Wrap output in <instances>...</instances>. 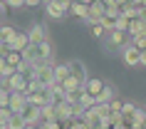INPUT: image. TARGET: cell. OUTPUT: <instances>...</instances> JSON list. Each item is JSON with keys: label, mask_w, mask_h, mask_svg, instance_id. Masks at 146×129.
<instances>
[{"label": "cell", "mask_w": 146, "mask_h": 129, "mask_svg": "<svg viewBox=\"0 0 146 129\" xmlns=\"http://www.w3.org/2000/svg\"><path fill=\"white\" fill-rule=\"evenodd\" d=\"M0 42H3V35H0Z\"/></svg>", "instance_id": "7bdbcfd3"}, {"label": "cell", "mask_w": 146, "mask_h": 129, "mask_svg": "<svg viewBox=\"0 0 146 129\" xmlns=\"http://www.w3.org/2000/svg\"><path fill=\"white\" fill-rule=\"evenodd\" d=\"M111 99H114V84H104V90L97 94V102L99 104H109Z\"/></svg>", "instance_id": "2e32d148"}, {"label": "cell", "mask_w": 146, "mask_h": 129, "mask_svg": "<svg viewBox=\"0 0 146 129\" xmlns=\"http://www.w3.org/2000/svg\"><path fill=\"white\" fill-rule=\"evenodd\" d=\"M37 82L42 87H52L57 80H54V65L52 62H45V65H40L37 67Z\"/></svg>", "instance_id": "5b68a950"}, {"label": "cell", "mask_w": 146, "mask_h": 129, "mask_svg": "<svg viewBox=\"0 0 146 129\" xmlns=\"http://www.w3.org/2000/svg\"><path fill=\"white\" fill-rule=\"evenodd\" d=\"M134 5H146V0H131Z\"/></svg>", "instance_id": "74e56055"}, {"label": "cell", "mask_w": 146, "mask_h": 129, "mask_svg": "<svg viewBox=\"0 0 146 129\" xmlns=\"http://www.w3.org/2000/svg\"><path fill=\"white\" fill-rule=\"evenodd\" d=\"M5 62H8V65H13V67L17 70V67L25 62V57H23V52H20V50H10V52L5 55Z\"/></svg>", "instance_id": "ac0fdd59"}, {"label": "cell", "mask_w": 146, "mask_h": 129, "mask_svg": "<svg viewBox=\"0 0 146 129\" xmlns=\"http://www.w3.org/2000/svg\"><path fill=\"white\" fill-rule=\"evenodd\" d=\"M0 13H3V8H0Z\"/></svg>", "instance_id": "ee69618b"}, {"label": "cell", "mask_w": 146, "mask_h": 129, "mask_svg": "<svg viewBox=\"0 0 146 129\" xmlns=\"http://www.w3.org/2000/svg\"><path fill=\"white\" fill-rule=\"evenodd\" d=\"M45 10H47V15L52 17V20H62V17L69 13L60 0H47V3H45Z\"/></svg>", "instance_id": "52a82bcc"}, {"label": "cell", "mask_w": 146, "mask_h": 129, "mask_svg": "<svg viewBox=\"0 0 146 129\" xmlns=\"http://www.w3.org/2000/svg\"><path fill=\"white\" fill-rule=\"evenodd\" d=\"M10 94H13V92H10L8 87H0V107H8L10 104Z\"/></svg>", "instance_id": "f1b7e54d"}, {"label": "cell", "mask_w": 146, "mask_h": 129, "mask_svg": "<svg viewBox=\"0 0 146 129\" xmlns=\"http://www.w3.org/2000/svg\"><path fill=\"white\" fill-rule=\"evenodd\" d=\"M84 90L92 92L94 97H97V94L104 90V82H102V80H97V77H89V80H87V84H84Z\"/></svg>", "instance_id": "44dd1931"}, {"label": "cell", "mask_w": 146, "mask_h": 129, "mask_svg": "<svg viewBox=\"0 0 146 129\" xmlns=\"http://www.w3.org/2000/svg\"><path fill=\"white\" fill-rule=\"evenodd\" d=\"M144 109H146V107H144Z\"/></svg>", "instance_id": "f6af8a7d"}, {"label": "cell", "mask_w": 146, "mask_h": 129, "mask_svg": "<svg viewBox=\"0 0 146 129\" xmlns=\"http://www.w3.org/2000/svg\"><path fill=\"white\" fill-rule=\"evenodd\" d=\"M141 65H144V67H146V50H144V52H141Z\"/></svg>", "instance_id": "8d00e7d4"}, {"label": "cell", "mask_w": 146, "mask_h": 129, "mask_svg": "<svg viewBox=\"0 0 146 129\" xmlns=\"http://www.w3.org/2000/svg\"><path fill=\"white\" fill-rule=\"evenodd\" d=\"M64 129H89V124H87L84 119H79V117H72V119L67 122V127Z\"/></svg>", "instance_id": "d4e9b609"}, {"label": "cell", "mask_w": 146, "mask_h": 129, "mask_svg": "<svg viewBox=\"0 0 146 129\" xmlns=\"http://www.w3.org/2000/svg\"><path fill=\"white\" fill-rule=\"evenodd\" d=\"M32 129H47V127H45V122H42V127H40V124H37V127H32Z\"/></svg>", "instance_id": "60d3db41"}, {"label": "cell", "mask_w": 146, "mask_h": 129, "mask_svg": "<svg viewBox=\"0 0 146 129\" xmlns=\"http://www.w3.org/2000/svg\"><path fill=\"white\" fill-rule=\"evenodd\" d=\"M82 3H87V5H89V3H94V0H82Z\"/></svg>", "instance_id": "b9f144b4"}, {"label": "cell", "mask_w": 146, "mask_h": 129, "mask_svg": "<svg viewBox=\"0 0 146 129\" xmlns=\"http://www.w3.org/2000/svg\"><path fill=\"white\" fill-rule=\"evenodd\" d=\"M52 55H54L52 42L45 40V42H30V47L23 52V57H25V62L40 67V65H45V62H52Z\"/></svg>", "instance_id": "6da1fadb"}, {"label": "cell", "mask_w": 146, "mask_h": 129, "mask_svg": "<svg viewBox=\"0 0 146 129\" xmlns=\"http://www.w3.org/2000/svg\"><path fill=\"white\" fill-rule=\"evenodd\" d=\"M3 67H5V57H0V72H3Z\"/></svg>", "instance_id": "f35d334b"}, {"label": "cell", "mask_w": 146, "mask_h": 129, "mask_svg": "<svg viewBox=\"0 0 146 129\" xmlns=\"http://www.w3.org/2000/svg\"><path fill=\"white\" fill-rule=\"evenodd\" d=\"M141 52H144V50H139L134 42H129V45H124V47H121V57H124V62H126L129 67H136V65H141Z\"/></svg>", "instance_id": "277c9868"}, {"label": "cell", "mask_w": 146, "mask_h": 129, "mask_svg": "<svg viewBox=\"0 0 146 129\" xmlns=\"http://www.w3.org/2000/svg\"><path fill=\"white\" fill-rule=\"evenodd\" d=\"M57 117H60V122H69L74 117V107L67 104V102H60L57 104Z\"/></svg>", "instance_id": "5bb4252c"}, {"label": "cell", "mask_w": 146, "mask_h": 129, "mask_svg": "<svg viewBox=\"0 0 146 129\" xmlns=\"http://www.w3.org/2000/svg\"><path fill=\"white\" fill-rule=\"evenodd\" d=\"M134 45L139 50H146V35H134Z\"/></svg>", "instance_id": "1f68e13d"}, {"label": "cell", "mask_w": 146, "mask_h": 129, "mask_svg": "<svg viewBox=\"0 0 146 129\" xmlns=\"http://www.w3.org/2000/svg\"><path fill=\"white\" fill-rule=\"evenodd\" d=\"M69 75H72V72H69V62H60V65H54V80H57L60 84L64 82Z\"/></svg>", "instance_id": "9a60e30c"}, {"label": "cell", "mask_w": 146, "mask_h": 129, "mask_svg": "<svg viewBox=\"0 0 146 129\" xmlns=\"http://www.w3.org/2000/svg\"><path fill=\"white\" fill-rule=\"evenodd\" d=\"M0 3H5L8 8H23L25 5V0H0Z\"/></svg>", "instance_id": "d6a6232c"}, {"label": "cell", "mask_w": 146, "mask_h": 129, "mask_svg": "<svg viewBox=\"0 0 146 129\" xmlns=\"http://www.w3.org/2000/svg\"><path fill=\"white\" fill-rule=\"evenodd\" d=\"M62 87H64V92H77V90H82V87H84V82H82V80H77L74 75H69L67 80L62 82Z\"/></svg>", "instance_id": "e0dca14e"}, {"label": "cell", "mask_w": 146, "mask_h": 129, "mask_svg": "<svg viewBox=\"0 0 146 129\" xmlns=\"http://www.w3.org/2000/svg\"><path fill=\"white\" fill-rule=\"evenodd\" d=\"M0 87H8L10 92H27V77L15 72L13 77H0Z\"/></svg>", "instance_id": "3957f363"}, {"label": "cell", "mask_w": 146, "mask_h": 129, "mask_svg": "<svg viewBox=\"0 0 146 129\" xmlns=\"http://www.w3.org/2000/svg\"><path fill=\"white\" fill-rule=\"evenodd\" d=\"M121 112H124V117H131V114L136 112V104H134V102H124V104H121Z\"/></svg>", "instance_id": "f546056e"}, {"label": "cell", "mask_w": 146, "mask_h": 129, "mask_svg": "<svg viewBox=\"0 0 146 129\" xmlns=\"http://www.w3.org/2000/svg\"><path fill=\"white\" fill-rule=\"evenodd\" d=\"M104 15H107L104 0H94V3H89V15H87V23H89V25L102 23V17H104Z\"/></svg>", "instance_id": "8992f818"}, {"label": "cell", "mask_w": 146, "mask_h": 129, "mask_svg": "<svg viewBox=\"0 0 146 129\" xmlns=\"http://www.w3.org/2000/svg\"><path fill=\"white\" fill-rule=\"evenodd\" d=\"M69 13H72L74 17H79V20H87V15H89V5H87V3H82V0H72Z\"/></svg>", "instance_id": "7c38bea8"}, {"label": "cell", "mask_w": 146, "mask_h": 129, "mask_svg": "<svg viewBox=\"0 0 146 129\" xmlns=\"http://www.w3.org/2000/svg\"><path fill=\"white\" fill-rule=\"evenodd\" d=\"M10 117H13V109H10V107H0V127L3 129H8Z\"/></svg>", "instance_id": "cb8c5ba5"}, {"label": "cell", "mask_w": 146, "mask_h": 129, "mask_svg": "<svg viewBox=\"0 0 146 129\" xmlns=\"http://www.w3.org/2000/svg\"><path fill=\"white\" fill-rule=\"evenodd\" d=\"M129 23H131V17H126L121 13V15L116 17V30H124V32H129Z\"/></svg>", "instance_id": "4316f807"}, {"label": "cell", "mask_w": 146, "mask_h": 129, "mask_svg": "<svg viewBox=\"0 0 146 129\" xmlns=\"http://www.w3.org/2000/svg\"><path fill=\"white\" fill-rule=\"evenodd\" d=\"M0 35H3V42H13L15 35H17V30L10 27V25H3V27H0Z\"/></svg>", "instance_id": "603a6c76"}, {"label": "cell", "mask_w": 146, "mask_h": 129, "mask_svg": "<svg viewBox=\"0 0 146 129\" xmlns=\"http://www.w3.org/2000/svg\"><path fill=\"white\" fill-rule=\"evenodd\" d=\"M102 25H104V30H107V32L116 30V17H111V15H104V17H102Z\"/></svg>", "instance_id": "83f0119b"}, {"label": "cell", "mask_w": 146, "mask_h": 129, "mask_svg": "<svg viewBox=\"0 0 146 129\" xmlns=\"http://www.w3.org/2000/svg\"><path fill=\"white\" fill-rule=\"evenodd\" d=\"M60 117H57V104H45L42 107V122H57Z\"/></svg>", "instance_id": "d6986e66"}, {"label": "cell", "mask_w": 146, "mask_h": 129, "mask_svg": "<svg viewBox=\"0 0 146 129\" xmlns=\"http://www.w3.org/2000/svg\"><path fill=\"white\" fill-rule=\"evenodd\" d=\"M111 129H126V127H124V124H114Z\"/></svg>", "instance_id": "ab89813d"}, {"label": "cell", "mask_w": 146, "mask_h": 129, "mask_svg": "<svg viewBox=\"0 0 146 129\" xmlns=\"http://www.w3.org/2000/svg\"><path fill=\"white\" fill-rule=\"evenodd\" d=\"M82 90H84V87H82ZM82 90H77V92H67V94H64V102H67V104H79V99H82Z\"/></svg>", "instance_id": "484cf974"}, {"label": "cell", "mask_w": 146, "mask_h": 129, "mask_svg": "<svg viewBox=\"0 0 146 129\" xmlns=\"http://www.w3.org/2000/svg\"><path fill=\"white\" fill-rule=\"evenodd\" d=\"M45 3H47V0H45Z\"/></svg>", "instance_id": "7dc6e473"}, {"label": "cell", "mask_w": 146, "mask_h": 129, "mask_svg": "<svg viewBox=\"0 0 146 129\" xmlns=\"http://www.w3.org/2000/svg\"><path fill=\"white\" fill-rule=\"evenodd\" d=\"M10 50H13V47H10V42H0V57H5Z\"/></svg>", "instance_id": "836d02e7"}, {"label": "cell", "mask_w": 146, "mask_h": 129, "mask_svg": "<svg viewBox=\"0 0 146 129\" xmlns=\"http://www.w3.org/2000/svg\"><path fill=\"white\" fill-rule=\"evenodd\" d=\"M27 102L37 107H45V104H54V92L52 87H37V90L27 92Z\"/></svg>", "instance_id": "7a4b0ae2"}, {"label": "cell", "mask_w": 146, "mask_h": 129, "mask_svg": "<svg viewBox=\"0 0 146 129\" xmlns=\"http://www.w3.org/2000/svg\"><path fill=\"white\" fill-rule=\"evenodd\" d=\"M27 32H30V42H45L47 40V25L42 23H35Z\"/></svg>", "instance_id": "30bf717a"}, {"label": "cell", "mask_w": 146, "mask_h": 129, "mask_svg": "<svg viewBox=\"0 0 146 129\" xmlns=\"http://www.w3.org/2000/svg\"><path fill=\"white\" fill-rule=\"evenodd\" d=\"M0 129H3V127H0Z\"/></svg>", "instance_id": "bcb514c9"}, {"label": "cell", "mask_w": 146, "mask_h": 129, "mask_svg": "<svg viewBox=\"0 0 146 129\" xmlns=\"http://www.w3.org/2000/svg\"><path fill=\"white\" fill-rule=\"evenodd\" d=\"M25 127H27V122H25L23 112H13V117L8 122V129H25Z\"/></svg>", "instance_id": "ffe728a7"}, {"label": "cell", "mask_w": 146, "mask_h": 129, "mask_svg": "<svg viewBox=\"0 0 146 129\" xmlns=\"http://www.w3.org/2000/svg\"><path fill=\"white\" fill-rule=\"evenodd\" d=\"M109 45L121 50V47L126 45V42H124V30H111V32H109Z\"/></svg>", "instance_id": "7402d4cb"}, {"label": "cell", "mask_w": 146, "mask_h": 129, "mask_svg": "<svg viewBox=\"0 0 146 129\" xmlns=\"http://www.w3.org/2000/svg\"><path fill=\"white\" fill-rule=\"evenodd\" d=\"M10 47H13V50H20V52H25V50L30 47V32H20V30H17V35H15V40L10 42Z\"/></svg>", "instance_id": "4fadbf2b"}, {"label": "cell", "mask_w": 146, "mask_h": 129, "mask_svg": "<svg viewBox=\"0 0 146 129\" xmlns=\"http://www.w3.org/2000/svg\"><path fill=\"white\" fill-rule=\"evenodd\" d=\"M84 122L89 124V129H97V127H102V122H104V117H102L94 107H89V109H84Z\"/></svg>", "instance_id": "8fae6325"}, {"label": "cell", "mask_w": 146, "mask_h": 129, "mask_svg": "<svg viewBox=\"0 0 146 129\" xmlns=\"http://www.w3.org/2000/svg\"><path fill=\"white\" fill-rule=\"evenodd\" d=\"M69 72L77 77V80H82V82L87 84V80H89V75H87V67L82 60H69Z\"/></svg>", "instance_id": "9c48e42d"}, {"label": "cell", "mask_w": 146, "mask_h": 129, "mask_svg": "<svg viewBox=\"0 0 146 129\" xmlns=\"http://www.w3.org/2000/svg\"><path fill=\"white\" fill-rule=\"evenodd\" d=\"M42 3H45V0H25L27 8H37V5H42Z\"/></svg>", "instance_id": "d590c367"}, {"label": "cell", "mask_w": 146, "mask_h": 129, "mask_svg": "<svg viewBox=\"0 0 146 129\" xmlns=\"http://www.w3.org/2000/svg\"><path fill=\"white\" fill-rule=\"evenodd\" d=\"M104 32H107V30H104V25H102V23L92 25V35H94V37H104Z\"/></svg>", "instance_id": "4dcf8cb0"}, {"label": "cell", "mask_w": 146, "mask_h": 129, "mask_svg": "<svg viewBox=\"0 0 146 129\" xmlns=\"http://www.w3.org/2000/svg\"><path fill=\"white\" fill-rule=\"evenodd\" d=\"M8 107L13 109V112H23L25 107H27V94H25V92H13Z\"/></svg>", "instance_id": "ba28073f"}, {"label": "cell", "mask_w": 146, "mask_h": 129, "mask_svg": "<svg viewBox=\"0 0 146 129\" xmlns=\"http://www.w3.org/2000/svg\"><path fill=\"white\" fill-rule=\"evenodd\" d=\"M109 104H111V112H121V104H124V102H119V99H111V102H109Z\"/></svg>", "instance_id": "e575fe53"}]
</instances>
